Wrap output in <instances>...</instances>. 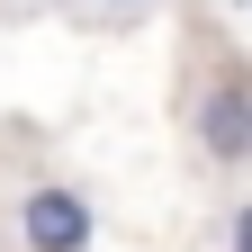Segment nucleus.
<instances>
[{"mask_svg":"<svg viewBox=\"0 0 252 252\" xmlns=\"http://www.w3.org/2000/svg\"><path fill=\"white\" fill-rule=\"evenodd\" d=\"M90 234H99V207H90L81 189L45 180V189L18 198V243L27 252H90Z\"/></svg>","mask_w":252,"mask_h":252,"instance_id":"obj_1","label":"nucleus"},{"mask_svg":"<svg viewBox=\"0 0 252 252\" xmlns=\"http://www.w3.org/2000/svg\"><path fill=\"white\" fill-rule=\"evenodd\" d=\"M225 252H252V207H234V216H225Z\"/></svg>","mask_w":252,"mask_h":252,"instance_id":"obj_3","label":"nucleus"},{"mask_svg":"<svg viewBox=\"0 0 252 252\" xmlns=\"http://www.w3.org/2000/svg\"><path fill=\"white\" fill-rule=\"evenodd\" d=\"M198 144H207V162H243V153H252V99H243L234 72L198 99Z\"/></svg>","mask_w":252,"mask_h":252,"instance_id":"obj_2","label":"nucleus"},{"mask_svg":"<svg viewBox=\"0 0 252 252\" xmlns=\"http://www.w3.org/2000/svg\"><path fill=\"white\" fill-rule=\"evenodd\" d=\"M99 9H144V0H99Z\"/></svg>","mask_w":252,"mask_h":252,"instance_id":"obj_4","label":"nucleus"}]
</instances>
